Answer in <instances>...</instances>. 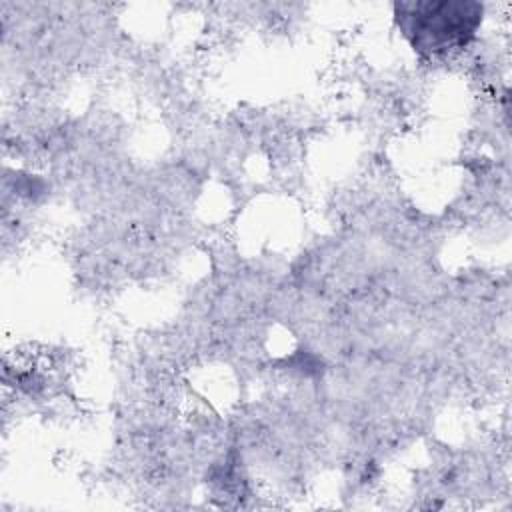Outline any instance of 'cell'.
Masks as SVG:
<instances>
[{"label": "cell", "instance_id": "1", "mask_svg": "<svg viewBox=\"0 0 512 512\" xmlns=\"http://www.w3.org/2000/svg\"><path fill=\"white\" fill-rule=\"evenodd\" d=\"M482 8L468 2L402 4L400 26L412 46L428 56H444L468 44L480 22Z\"/></svg>", "mask_w": 512, "mask_h": 512}]
</instances>
